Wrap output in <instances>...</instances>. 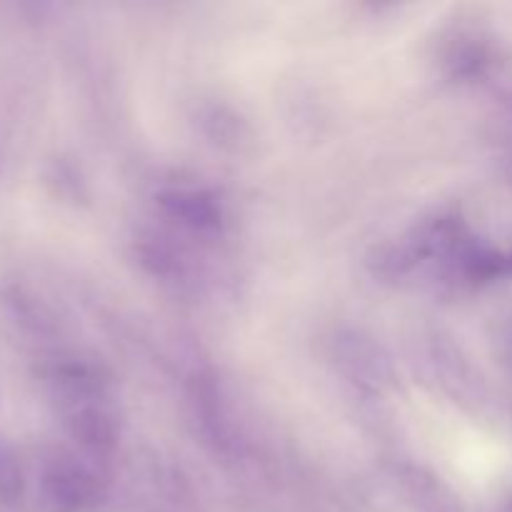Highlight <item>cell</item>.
Segmentation results:
<instances>
[{"label":"cell","mask_w":512,"mask_h":512,"mask_svg":"<svg viewBox=\"0 0 512 512\" xmlns=\"http://www.w3.org/2000/svg\"><path fill=\"white\" fill-rule=\"evenodd\" d=\"M508 512H512V505H510V510H508Z\"/></svg>","instance_id":"1"}]
</instances>
